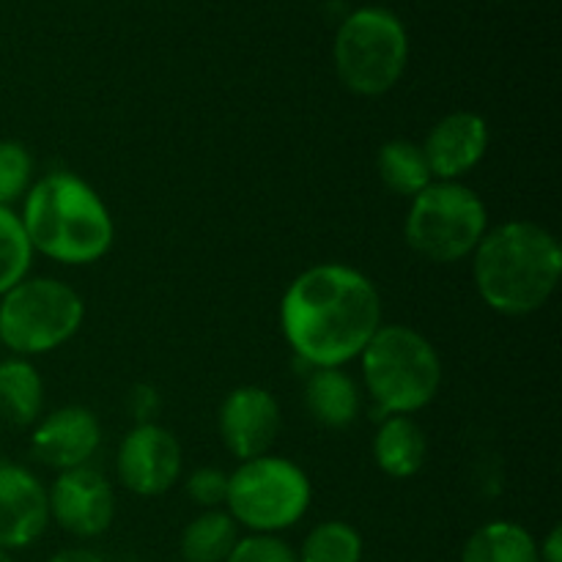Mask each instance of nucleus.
Listing matches in <instances>:
<instances>
[{
    "instance_id": "16",
    "label": "nucleus",
    "mask_w": 562,
    "mask_h": 562,
    "mask_svg": "<svg viewBox=\"0 0 562 562\" xmlns=\"http://www.w3.org/2000/svg\"><path fill=\"white\" fill-rule=\"evenodd\" d=\"M373 459L379 470L395 481L415 477L428 459L426 431L409 415L382 417L373 437Z\"/></svg>"
},
{
    "instance_id": "5",
    "label": "nucleus",
    "mask_w": 562,
    "mask_h": 562,
    "mask_svg": "<svg viewBox=\"0 0 562 562\" xmlns=\"http://www.w3.org/2000/svg\"><path fill=\"white\" fill-rule=\"evenodd\" d=\"M86 302L80 291L55 278H25L0 296V346L14 357L60 349L80 333Z\"/></svg>"
},
{
    "instance_id": "19",
    "label": "nucleus",
    "mask_w": 562,
    "mask_h": 562,
    "mask_svg": "<svg viewBox=\"0 0 562 562\" xmlns=\"http://www.w3.org/2000/svg\"><path fill=\"white\" fill-rule=\"evenodd\" d=\"M239 538V525L228 510H203L181 532L179 554L184 562H225Z\"/></svg>"
},
{
    "instance_id": "25",
    "label": "nucleus",
    "mask_w": 562,
    "mask_h": 562,
    "mask_svg": "<svg viewBox=\"0 0 562 562\" xmlns=\"http://www.w3.org/2000/svg\"><path fill=\"white\" fill-rule=\"evenodd\" d=\"M187 494L206 510H217L228 499V472L217 467H201L187 477Z\"/></svg>"
},
{
    "instance_id": "1",
    "label": "nucleus",
    "mask_w": 562,
    "mask_h": 562,
    "mask_svg": "<svg viewBox=\"0 0 562 562\" xmlns=\"http://www.w3.org/2000/svg\"><path fill=\"white\" fill-rule=\"evenodd\" d=\"M382 296L368 274L346 263H316L291 280L280 327L311 368H344L382 327Z\"/></svg>"
},
{
    "instance_id": "21",
    "label": "nucleus",
    "mask_w": 562,
    "mask_h": 562,
    "mask_svg": "<svg viewBox=\"0 0 562 562\" xmlns=\"http://www.w3.org/2000/svg\"><path fill=\"white\" fill-rule=\"evenodd\" d=\"M366 541L360 530L349 521H322L302 541L296 560L300 562H362Z\"/></svg>"
},
{
    "instance_id": "24",
    "label": "nucleus",
    "mask_w": 562,
    "mask_h": 562,
    "mask_svg": "<svg viewBox=\"0 0 562 562\" xmlns=\"http://www.w3.org/2000/svg\"><path fill=\"white\" fill-rule=\"evenodd\" d=\"M225 562H300L296 560L294 547L278 536H263V532H250L239 538L234 552Z\"/></svg>"
},
{
    "instance_id": "20",
    "label": "nucleus",
    "mask_w": 562,
    "mask_h": 562,
    "mask_svg": "<svg viewBox=\"0 0 562 562\" xmlns=\"http://www.w3.org/2000/svg\"><path fill=\"white\" fill-rule=\"evenodd\" d=\"M376 173L390 192L415 198L434 181L423 146L412 140H390L376 154Z\"/></svg>"
},
{
    "instance_id": "12",
    "label": "nucleus",
    "mask_w": 562,
    "mask_h": 562,
    "mask_svg": "<svg viewBox=\"0 0 562 562\" xmlns=\"http://www.w3.org/2000/svg\"><path fill=\"white\" fill-rule=\"evenodd\" d=\"M102 442L99 417L86 406H60L33 426L31 453L49 470H77L88 467Z\"/></svg>"
},
{
    "instance_id": "13",
    "label": "nucleus",
    "mask_w": 562,
    "mask_h": 562,
    "mask_svg": "<svg viewBox=\"0 0 562 562\" xmlns=\"http://www.w3.org/2000/svg\"><path fill=\"white\" fill-rule=\"evenodd\" d=\"M49 525L47 488L31 470L0 461V549H27Z\"/></svg>"
},
{
    "instance_id": "23",
    "label": "nucleus",
    "mask_w": 562,
    "mask_h": 562,
    "mask_svg": "<svg viewBox=\"0 0 562 562\" xmlns=\"http://www.w3.org/2000/svg\"><path fill=\"white\" fill-rule=\"evenodd\" d=\"M33 184V157L20 140H0V206L25 198Z\"/></svg>"
},
{
    "instance_id": "27",
    "label": "nucleus",
    "mask_w": 562,
    "mask_h": 562,
    "mask_svg": "<svg viewBox=\"0 0 562 562\" xmlns=\"http://www.w3.org/2000/svg\"><path fill=\"white\" fill-rule=\"evenodd\" d=\"M538 558L541 562H562V527L554 525L547 532L541 543H538Z\"/></svg>"
},
{
    "instance_id": "28",
    "label": "nucleus",
    "mask_w": 562,
    "mask_h": 562,
    "mask_svg": "<svg viewBox=\"0 0 562 562\" xmlns=\"http://www.w3.org/2000/svg\"><path fill=\"white\" fill-rule=\"evenodd\" d=\"M47 562H108V560H104L99 552H93V549L71 547V549H60V552H55Z\"/></svg>"
},
{
    "instance_id": "7",
    "label": "nucleus",
    "mask_w": 562,
    "mask_h": 562,
    "mask_svg": "<svg viewBox=\"0 0 562 562\" xmlns=\"http://www.w3.org/2000/svg\"><path fill=\"white\" fill-rule=\"evenodd\" d=\"M313 499L305 470L280 456L241 461L228 475L231 519L250 532L278 536L307 514Z\"/></svg>"
},
{
    "instance_id": "6",
    "label": "nucleus",
    "mask_w": 562,
    "mask_h": 562,
    "mask_svg": "<svg viewBox=\"0 0 562 562\" xmlns=\"http://www.w3.org/2000/svg\"><path fill=\"white\" fill-rule=\"evenodd\" d=\"M488 231L486 203L461 181H431L412 198L406 212V245L431 263L464 261Z\"/></svg>"
},
{
    "instance_id": "18",
    "label": "nucleus",
    "mask_w": 562,
    "mask_h": 562,
    "mask_svg": "<svg viewBox=\"0 0 562 562\" xmlns=\"http://www.w3.org/2000/svg\"><path fill=\"white\" fill-rule=\"evenodd\" d=\"M461 562H541L538 541L516 521H488L467 538Z\"/></svg>"
},
{
    "instance_id": "3",
    "label": "nucleus",
    "mask_w": 562,
    "mask_h": 562,
    "mask_svg": "<svg viewBox=\"0 0 562 562\" xmlns=\"http://www.w3.org/2000/svg\"><path fill=\"white\" fill-rule=\"evenodd\" d=\"M20 223L33 252L66 267L102 261L115 239L110 209L71 170H53L33 181L22 198Z\"/></svg>"
},
{
    "instance_id": "26",
    "label": "nucleus",
    "mask_w": 562,
    "mask_h": 562,
    "mask_svg": "<svg viewBox=\"0 0 562 562\" xmlns=\"http://www.w3.org/2000/svg\"><path fill=\"white\" fill-rule=\"evenodd\" d=\"M130 406L137 423H154L151 417L159 412V393L151 384H137L130 395Z\"/></svg>"
},
{
    "instance_id": "14",
    "label": "nucleus",
    "mask_w": 562,
    "mask_h": 562,
    "mask_svg": "<svg viewBox=\"0 0 562 562\" xmlns=\"http://www.w3.org/2000/svg\"><path fill=\"white\" fill-rule=\"evenodd\" d=\"M492 132L483 115L456 110L445 115L428 132L423 154L428 159L434 181H461L486 157Z\"/></svg>"
},
{
    "instance_id": "17",
    "label": "nucleus",
    "mask_w": 562,
    "mask_h": 562,
    "mask_svg": "<svg viewBox=\"0 0 562 562\" xmlns=\"http://www.w3.org/2000/svg\"><path fill=\"white\" fill-rule=\"evenodd\" d=\"M44 382L31 360H0V420L16 428H31L42 420Z\"/></svg>"
},
{
    "instance_id": "30",
    "label": "nucleus",
    "mask_w": 562,
    "mask_h": 562,
    "mask_svg": "<svg viewBox=\"0 0 562 562\" xmlns=\"http://www.w3.org/2000/svg\"><path fill=\"white\" fill-rule=\"evenodd\" d=\"M0 360H3V357H0Z\"/></svg>"
},
{
    "instance_id": "29",
    "label": "nucleus",
    "mask_w": 562,
    "mask_h": 562,
    "mask_svg": "<svg viewBox=\"0 0 562 562\" xmlns=\"http://www.w3.org/2000/svg\"><path fill=\"white\" fill-rule=\"evenodd\" d=\"M0 562H14V558H11V552L0 549Z\"/></svg>"
},
{
    "instance_id": "8",
    "label": "nucleus",
    "mask_w": 562,
    "mask_h": 562,
    "mask_svg": "<svg viewBox=\"0 0 562 562\" xmlns=\"http://www.w3.org/2000/svg\"><path fill=\"white\" fill-rule=\"evenodd\" d=\"M409 60V38L395 14L360 9L335 36V71L357 97H382L401 80Z\"/></svg>"
},
{
    "instance_id": "4",
    "label": "nucleus",
    "mask_w": 562,
    "mask_h": 562,
    "mask_svg": "<svg viewBox=\"0 0 562 562\" xmlns=\"http://www.w3.org/2000/svg\"><path fill=\"white\" fill-rule=\"evenodd\" d=\"M368 395L379 417L426 409L442 384V360L431 340L406 324H382L360 355Z\"/></svg>"
},
{
    "instance_id": "9",
    "label": "nucleus",
    "mask_w": 562,
    "mask_h": 562,
    "mask_svg": "<svg viewBox=\"0 0 562 562\" xmlns=\"http://www.w3.org/2000/svg\"><path fill=\"white\" fill-rule=\"evenodd\" d=\"M184 467L179 439L159 423H137L119 448V481L137 497H159L176 486Z\"/></svg>"
},
{
    "instance_id": "10",
    "label": "nucleus",
    "mask_w": 562,
    "mask_h": 562,
    "mask_svg": "<svg viewBox=\"0 0 562 562\" xmlns=\"http://www.w3.org/2000/svg\"><path fill=\"white\" fill-rule=\"evenodd\" d=\"M49 519L69 536L99 538L115 519V492L108 477L93 467L60 472L47 492Z\"/></svg>"
},
{
    "instance_id": "15",
    "label": "nucleus",
    "mask_w": 562,
    "mask_h": 562,
    "mask_svg": "<svg viewBox=\"0 0 562 562\" xmlns=\"http://www.w3.org/2000/svg\"><path fill=\"white\" fill-rule=\"evenodd\" d=\"M305 406L318 426L340 431L360 417V387L340 368H313L305 382Z\"/></svg>"
},
{
    "instance_id": "2",
    "label": "nucleus",
    "mask_w": 562,
    "mask_h": 562,
    "mask_svg": "<svg viewBox=\"0 0 562 562\" xmlns=\"http://www.w3.org/2000/svg\"><path fill=\"white\" fill-rule=\"evenodd\" d=\"M562 274L558 236L530 220L486 231L472 252V278L481 300L503 316H530L554 294Z\"/></svg>"
},
{
    "instance_id": "11",
    "label": "nucleus",
    "mask_w": 562,
    "mask_h": 562,
    "mask_svg": "<svg viewBox=\"0 0 562 562\" xmlns=\"http://www.w3.org/2000/svg\"><path fill=\"white\" fill-rule=\"evenodd\" d=\"M220 439L234 459L252 461L269 456L280 431V404L267 387L241 384L225 395L217 415Z\"/></svg>"
},
{
    "instance_id": "22",
    "label": "nucleus",
    "mask_w": 562,
    "mask_h": 562,
    "mask_svg": "<svg viewBox=\"0 0 562 562\" xmlns=\"http://www.w3.org/2000/svg\"><path fill=\"white\" fill-rule=\"evenodd\" d=\"M31 261L33 250L20 214L9 206H0V296L27 278Z\"/></svg>"
}]
</instances>
